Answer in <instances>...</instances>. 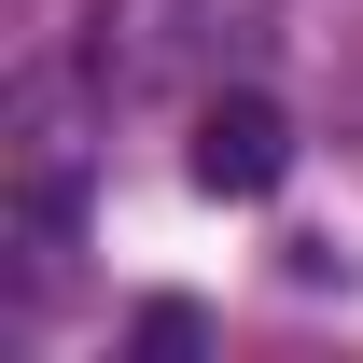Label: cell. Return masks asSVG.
<instances>
[{"label":"cell","instance_id":"1","mask_svg":"<svg viewBox=\"0 0 363 363\" xmlns=\"http://www.w3.org/2000/svg\"><path fill=\"white\" fill-rule=\"evenodd\" d=\"M279 168H294V112H279V98H210V112H196V182H210V196H279Z\"/></svg>","mask_w":363,"mask_h":363}]
</instances>
